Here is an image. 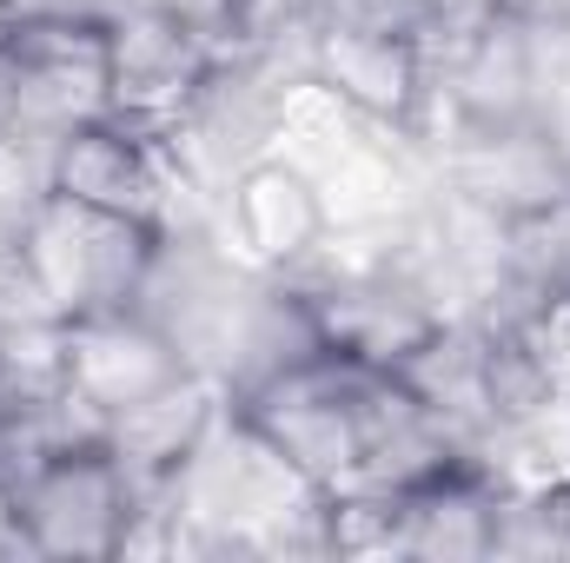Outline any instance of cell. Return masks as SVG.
<instances>
[{
  "mask_svg": "<svg viewBox=\"0 0 570 563\" xmlns=\"http://www.w3.org/2000/svg\"><path fill=\"white\" fill-rule=\"evenodd\" d=\"M140 13H159V20H179L186 33H199L206 47L233 53L239 47V27H233V0H127Z\"/></svg>",
  "mask_w": 570,
  "mask_h": 563,
  "instance_id": "7c38bea8",
  "label": "cell"
},
{
  "mask_svg": "<svg viewBox=\"0 0 570 563\" xmlns=\"http://www.w3.org/2000/svg\"><path fill=\"white\" fill-rule=\"evenodd\" d=\"M239 47H279L305 33V0H233Z\"/></svg>",
  "mask_w": 570,
  "mask_h": 563,
  "instance_id": "4fadbf2b",
  "label": "cell"
},
{
  "mask_svg": "<svg viewBox=\"0 0 570 563\" xmlns=\"http://www.w3.org/2000/svg\"><path fill=\"white\" fill-rule=\"evenodd\" d=\"M7 53L20 67V134L53 146L67 127L107 113V20L40 7L7 27Z\"/></svg>",
  "mask_w": 570,
  "mask_h": 563,
  "instance_id": "277c9868",
  "label": "cell"
},
{
  "mask_svg": "<svg viewBox=\"0 0 570 563\" xmlns=\"http://www.w3.org/2000/svg\"><path fill=\"white\" fill-rule=\"evenodd\" d=\"M372 372L379 365H365V358L318 352V358L292 365L285 378L259 385L253 398H233V405L259 424L318 491H345L352 471H358V424H365Z\"/></svg>",
  "mask_w": 570,
  "mask_h": 563,
  "instance_id": "7a4b0ae2",
  "label": "cell"
},
{
  "mask_svg": "<svg viewBox=\"0 0 570 563\" xmlns=\"http://www.w3.org/2000/svg\"><path fill=\"white\" fill-rule=\"evenodd\" d=\"M134 511H140V484L107 451V437L73 444L13 497L27 557H120Z\"/></svg>",
  "mask_w": 570,
  "mask_h": 563,
  "instance_id": "3957f363",
  "label": "cell"
},
{
  "mask_svg": "<svg viewBox=\"0 0 570 563\" xmlns=\"http://www.w3.org/2000/svg\"><path fill=\"white\" fill-rule=\"evenodd\" d=\"M0 134H20V67L7 53V33H0Z\"/></svg>",
  "mask_w": 570,
  "mask_h": 563,
  "instance_id": "5bb4252c",
  "label": "cell"
},
{
  "mask_svg": "<svg viewBox=\"0 0 570 563\" xmlns=\"http://www.w3.org/2000/svg\"><path fill=\"white\" fill-rule=\"evenodd\" d=\"M305 73L318 87H332L345 107H358L379 127H399L419 140L431 100V67L425 47L405 27H379V20H325L305 27Z\"/></svg>",
  "mask_w": 570,
  "mask_h": 563,
  "instance_id": "5b68a950",
  "label": "cell"
},
{
  "mask_svg": "<svg viewBox=\"0 0 570 563\" xmlns=\"http://www.w3.org/2000/svg\"><path fill=\"white\" fill-rule=\"evenodd\" d=\"M213 60L219 47H206L179 20H159L140 7L107 13V113L166 140L186 100L199 93V80L213 73Z\"/></svg>",
  "mask_w": 570,
  "mask_h": 563,
  "instance_id": "8992f818",
  "label": "cell"
},
{
  "mask_svg": "<svg viewBox=\"0 0 570 563\" xmlns=\"http://www.w3.org/2000/svg\"><path fill=\"white\" fill-rule=\"evenodd\" d=\"M219 398H226V392H219L213 378L186 372L179 385H166V392H153V398H140V405L114 412L100 437H107V451L127 464L134 484H166V477L186 464V451L199 444V431L213 424Z\"/></svg>",
  "mask_w": 570,
  "mask_h": 563,
  "instance_id": "9c48e42d",
  "label": "cell"
},
{
  "mask_svg": "<svg viewBox=\"0 0 570 563\" xmlns=\"http://www.w3.org/2000/svg\"><path fill=\"white\" fill-rule=\"evenodd\" d=\"M153 246H159L153 226L127 213L80 206L67 192H47L27 219V273L60 318L134 305L146 266H153Z\"/></svg>",
  "mask_w": 570,
  "mask_h": 563,
  "instance_id": "6da1fadb",
  "label": "cell"
},
{
  "mask_svg": "<svg viewBox=\"0 0 570 563\" xmlns=\"http://www.w3.org/2000/svg\"><path fill=\"white\" fill-rule=\"evenodd\" d=\"M325 206H318V192H312V179L279 159V152H266V159H253L246 172H233V186L219 192V233H226V246L246 259V266H259V273H292L318 239H325Z\"/></svg>",
  "mask_w": 570,
  "mask_h": 563,
  "instance_id": "ba28073f",
  "label": "cell"
},
{
  "mask_svg": "<svg viewBox=\"0 0 570 563\" xmlns=\"http://www.w3.org/2000/svg\"><path fill=\"white\" fill-rule=\"evenodd\" d=\"M471 464L504 491V497H564L570 491V398H544L518 418L491 424Z\"/></svg>",
  "mask_w": 570,
  "mask_h": 563,
  "instance_id": "30bf717a",
  "label": "cell"
},
{
  "mask_svg": "<svg viewBox=\"0 0 570 563\" xmlns=\"http://www.w3.org/2000/svg\"><path fill=\"white\" fill-rule=\"evenodd\" d=\"M193 365L179 358V345L146 318L140 305H114V312H87V318H67V392L100 418L140 405L153 392L179 385ZM206 378V372H199Z\"/></svg>",
  "mask_w": 570,
  "mask_h": 563,
  "instance_id": "52a82bcc",
  "label": "cell"
},
{
  "mask_svg": "<svg viewBox=\"0 0 570 563\" xmlns=\"http://www.w3.org/2000/svg\"><path fill=\"white\" fill-rule=\"evenodd\" d=\"M518 332H524V345H531V358H538L544 385H551L558 398H570V292L544 298Z\"/></svg>",
  "mask_w": 570,
  "mask_h": 563,
  "instance_id": "8fae6325",
  "label": "cell"
}]
</instances>
